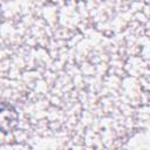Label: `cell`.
Masks as SVG:
<instances>
[{
	"label": "cell",
	"mask_w": 150,
	"mask_h": 150,
	"mask_svg": "<svg viewBox=\"0 0 150 150\" xmlns=\"http://www.w3.org/2000/svg\"><path fill=\"white\" fill-rule=\"evenodd\" d=\"M19 124V112L8 102H0V132L7 135L16 129Z\"/></svg>",
	"instance_id": "cell-1"
}]
</instances>
